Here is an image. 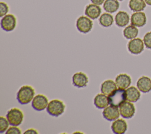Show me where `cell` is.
<instances>
[{
	"instance_id": "obj_1",
	"label": "cell",
	"mask_w": 151,
	"mask_h": 134,
	"mask_svg": "<svg viewBox=\"0 0 151 134\" xmlns=\"http://www.w3.org/2000/svg\"><path fill=\"white\" fill-rule=\"evenodd\" d=\"M35 90L32 87L28 85L22 86L17 92V99L21 104L30 103L34 97Z\"/></svg>"
},
{
	"instance_id": "obj_2",
	"label": "cell",
	"mask_w": 151,
	"mask_h": 134,
	"mask_svg": "<svg viewBox=\"0 0 151 134\" xmlns=\"http://www.w3.org/2000/svg\"><path fill=\"white\" fill-rule=\"evenodd\" d=\"M65 105L64 102L58 99L51 100L47 107L48 113L54 117H58L61 115L65 110Z\"/></svg>"
},
{
	"instance_id": "obj_3",
	"label": "cell",
	"mask_w": 151,
	"mask_h": 134,
	"mask_svg": "<svg viewBox=\"0 0 151 134\" xmlns=\"http://www.w3.org/2000/svg\"><path fill=\"white\" fill-rule=\"evenodd\" d=\"M6 117L9 125L18 126L23 122L24 114L19 109L13 107L7 112Z\"/></svg>"
},
{
	"instance_id": "obj_4",
	"label": "cell",
	"mask_w": 151,
	"mask_h": 134,
	"mask_svg": "<svg viewBox=\"0 0 151 134\" xmlns=\"http://www.w3.org/2000/svg\"><path fill=\"white\" fill-rule=\"evenodd\" d=\"M76 27L78 31L83 34L88 33L92 29L93 23L91 19L87 16H80L76 21Z\"/></svg>"
},
{
	"instance_id": "obj_5",
	"label": "cell",
	"mask_w": 151,
	"mask_h": 134,
	"mask_svg": "<svg viewBox=\"0 0 151 134\" xmlns=\"http://www.w3.org/2000/svg\"><path fill=\"white\" fill-rule=\"evenodd\" d=\"M120 114L123 118H132L135 113V106L132 102L125 100L119 106Z\"/></svg>"
},
{
	"instance_id": "obj_6",
	"label": "cell",
	"mask_w": 151,
	"mask_h": 134,
	"mask_svg": "<svg viewBox=\"0 0 151 134\" xmlns=\"http://www.w3.org/2000/svg\"><path fill=\"white\" fill-rule=\"evenodd\" d=\"M17 25V18L11 14H6L2 17L1 20V27L3 30L6 32L13 31Z\"/></svg>"
},
{
	"instance_id": "obj_7",
	"label": "cell",
	"mask_w": 151,
	"mask_h": 134,
	"mask_svg": "<svg viewBox=\"0 0 151 134\" xmlns=\"http://www.w3.org/2000/svg\"><path fill=\"white\" fill-rule=\"evenodd\" d=\"M109 104L119 107L124 101L126 100L124 89H117L111 95L108 96Z\"/></svg>"
},
{
	"instance_id": "obj_8",
	"label": "cell",
	"mask_w": 151,
	"mask_h": 134,
	"mask_svg": "<svg viewBox=\"0 0 151 134\" xmlns=\"http://www.w3.org/2000/svg\"><path fill=\"white\" fill-rule=\"evenodd\" d=\"M48 103V99L45 95L38 94L34 96L32 100L31 106L34 110L37 111H42L45 109H47Z\"/></svg>"
},
{
	"instance_id": "obj_9",
	"label": "cell",
	"mask_w": 151,
	"mask_h": 134,
	"mask_svg": "<svg viewBox=\"0 0 151 134\" xmlns=\"http://www.w3.org/2000/svg\"><path fill=\"white\" fill-rule=\"evenodd\" d=\"M127 48L130 53L133 54H139L144 50V43L139 38L132 39L127 44Z\"/></svg>"
},
{
	"instance_id": "obj_10",
	"label": "cell",
	"mask_w": 151,
	"mask_h": 134,
	"mask_svg": "<svg viewBox=\"0 0 151 134\" xmlns=\"http://www.w3.org/2000/svg\"><path fill=\"white\" fill-rule=\"evenodd\" d=\"M102 114L104 118L109 121H114L118 119L120 115L119 107L113 105H110L105 107Z\"/></svg>"
},
{
	"instance_id": "obj_11",
	"label": "cell",
	"mask_w": 151,
	"mask_h": 134,
	"mask_svg": "<svg viewBox=\"0 0 151 134\" xmlns=\"http://www.w3.org/2000/svg\"><path fill=\"white\" fill-rule=\"evenodd\" d=\"M101 13V9L100 5L90 4L86 6L84 14L85 15L91 19H96L98 18Z\"/></svg>"
},
{
	"instance_id": "obj_12",
	"label": "cell",
	"mask_w": 151,
	"mask_h": 134,
	"mask_svg": "<svg viewBox=\"0 0 151 134\" xmlns=\"http://www.w3.org/2000/svg\"><path fill=\"white\" fill-rule=\"evenodd\" d=\"M72 81L74 86L78 88H82L87 86L88 83V78L85 73L78 72L73 76Z\"/></svg>"
},
{
	"instance_id": "obj_13",
	"label": "cell",
	"mask_w": 151,
	"mask_h": 134,
	"mask_svg": "<svg viewBox=\"0 0 151 134\" xmlns=\"http://www.w3.org/2000/svg\"><path fill=\"white\" fill-rule=\"evenodd\" d=\"M115 83L119 89L125 90L130 86L132 83V79L128 74L126 73H121L116 76Z\"/></svg>"
},
{
	"instance_id": "obj_14",
	"label": "cell",
	"mask_w": 151,
	"mask_h": 134,
	"mask_svg": "<svg viewBox=\"0 0 151 134\" xmlns=\"http://www.w3.org/2000/svg\"><path fill=\"white\" fill-rule=\"evenodd\" d=\"M112 132L115 134H123L127 129V124L123 119H117L111 125Z\"/></svg>"
},
{
	"instance_id": "obj_15",
	"label": "cell",
	"mask_w": 151,
	"mask_h": 134,
	"mask_svg": "<svg viewBox=\"0 0 151 134\" xmlns=\"http://www.w3.org/2000/svg\"><path fill=\"white\" fill-rule=\"evenodd\" d=\"M131 24L137 27H142L146 23V17L143 12H135L130 18Z\"/></svg>"
},
{
	"instance_id": "obj_16",
	"label": "cell",
	"mask_w": 151,
	"mask_h": 134,
	"mask_svg": "<svg viewBox=\"0 0 151 134\" xmlns=\"http://www.w3.org/2000/svg\"><path fill=\"white\" fill-rule=\"evenodd\" d=\"M137 89L142 93H146L151 90V80L147 76L140 77L136 83Z\"/></svg>"
},
{
	"instance_id": "obj_17",
	"label": "cell",
	"mask_w": 151,
	"mask_h": 134,
	"mask_svg": "<svg viewBox=\"0 0 151 134\" xmlns=\"http://www.w3.org/2000/svg\"><path fill=\"white\" fill-rule=\"evenodd\" d=\"M117 87L115 81L112 80H107L101 83V92L109 96L117 89Z\"/></svg>"
},
{
	"instance_id": "obj_18",
	"label": "cell",
	"mask_w": 151,
	"mask_h": 134,
	"mask_svg": "<svg viewBox=\"0 0 151 134\" xmlns=\"http://www.w3.org/2000/svg\"><path fill=\"white\" fill-rule=\"evenodd\" d=\"M126 100L132 103L136 102L140 97V90L134 86H130L125 90Z\"/></svg>"
},
{
	"instance_id": "obj_19",
	"label": "cell",
	"mask_w": 151,
	"mask_h": 134,
	"mask_svg": "<svg viewBox=\"0 0 151 134\" xmlns=\"http://www.w3.org/2000/svg\"><path fill=\"white\" fill-rule=\"evenodd\" d=\"M114 20L117 26L119 27H124L129 24L130 17L126 12L120 11L116 15Z\"/></svg>"
},
{
	"instance_id": "obj_20",
	"label": "cell",
	"mask_w": 151,
	"mask_h": 134,
	"mask_svg": "<svg viewBox=\"0 0 151 134\" xmlns=\"http://www.w3.org/2000/svg\"><path fill=\"white\" fill-rule=\"evenodd\" d=\"M94 104L98 109H104L109 104L108 96L102 93L97 94L94 98Z\"/></svg>"
},
{
	"instance_id": "obj_21",
	"label": "cell",
	"mask_w": 151,
	"mask_h": 134,
	"mask_svg": "<svg viewBox=\"0 0 151 134\" xmlns=\"http://www.w3.org/2000/svg\"><path fill=\"white\" fill-rule=\"evenodd\" d=\"M119 2L117 0H105L103 3V9L109 13H114L119 8Z\"/></svg>"
},
{
	"instance_id": "obj_22",
	"label": "cell",
	"mask_w": 151,
	"mask_h": 134,
	"mask_svg": "<svg viewBox=\"0 0 151 134\" xmlns=\"http://www.w3.org/2000/svg\"><path fill=\"white\" fill-rule=\"evenodd\" d=\"M139 30L137 27L132 24L125 27L123 31L124 37L128 40H132L136 38L137 36Z\"/></svg>"
},
{
	"instance_id": "obj_23",
	"label": "cell",
	"mask_w": 151,
	"mask_h": 134,
	"mask_svg": "<svg viewBox=\"0 0 151 134\" xmlns=\"http://www.w3.org/2000/svg\"><path fill=\"white\" fill-rule=\"evenodd\" d=\"M99 24L103 27H109L112 25L114 22L113 17L110 13L105 12L102 14L99 19Z\"/></svg>"
},
{
	"instance_id": "obj_24",
	"label": "cell",
	"mask_w": 151,
	"mask_h": 134,
	"mask_svg": "<svg viewBox=\"0 0 151 134\" xmlns=\"http://www.w3.org/2000/svg\"><path fill=\"white\" fill-rule=\"evenodd\" d=\"M146 4L145 0H130L129 7L132 11L139 12L145 8Z\"/></svg>"
},
{
	"instance_id": "obj_25",
	"label": "cell",
	"mask_w": 151,
	"mask_h": 134,
	"mask_svg": "<svg viewBox=\"0 0 151 134\" xmlns=\"http://www.w3.org/2000/svg\"><path fill=\"white\" fill-rule=\"evenodd\" d=\"M9 123L6 117L4 116L0 117V133H4L8 129Z\"/></svg>"
},
{
	"instance_id": "obj_26",
	"label": "cell",
	"mask_w": 151,
	"mask_h": 134,
	"mask_svg": "<svg viewBox=\"0 0 151 134\" xmlns=\"http://www.w3.org/2000/svg\"><path fill=\"white\" fill-rule=\"evenodd\" d=\"M143 43L147 48L151 49V31L147 32L143 37Z\"/></svg>"
},
{
	"instance_id": "obj_27",
	"label": "cell",
	"mask_w": 151,
	"mask_h": 134,
	"mask_svg": "<svg viewBox=\"0 0 151 134\" xmlns=\"http://www.w3.org/2000/svg\"><path fill=\"white\" fill-rule=\"evenodd\" d=\"M9 11V6L7 5L6 3L4 2H0V17L2 18L5 15L7 14V13Z\"/></svg>"
},
{
	"instance_id": "obj_28",
	"label": "cell",
	"mask_w": 151,
	"mask_h": 134,
	"mask_svg": "<svg viewBox=\"0 0 151 134\" xmlns=\"http://www.w3.org/2000/svg\"><path fill=\"white\" fill-rule=\"evenodd\" d=\"M5 133L6 134H21V130L15 126H12L9 128Z\"/></svg>"
},
{
	"instance_id": "obj_29",
	"label": "cell",
	"mask_w": 151,
	"mask_h": 134,
	"mask_svg": "<svg viewBox=\"0 0 151 134\" xmlns=\"http://www.w3.org/2000/svg\"><path fill=\"white\" fill-rule=\"evenodd\" d=\"M38 132L37 130L34 129H29L27 130H25L24 132V133L25 134H28V133H31V134H33V133H35V134H37Z\"/></svg>"
},
{
	"instance_id": "obj_30",
	"label": "cell",
	"mask_w": 151,
	"mask_h": 134,
	"mask_svg": "<svg viewBox=\"0 0 151 134\" xmlns=\"http://www.w3.org/2000/svg\"><path fill=\"white\" fill-rule=\"evenodd\" d=\"M90 1L93 4H94L98 5H101L104 3L105 0H90Z\"/></svg>"
},
{
	"instance_id": "obj_31",
	"label": "cell",
	"mask_w": 151,
	"mask_h": 134,
	"mask_svg": "<svg viewBox=\"0 0 151 134\" xmlns=\"http://www.w3.org/2000/svg\"><path fill=\"white\" fill-rule=\"evenodd\" d=\"M146 4L151 6V0H145Z\"/></svg>"
},
{
	"instance_id": "obj_32",
	"label": "cell",
	"mask_w": 151,
	"mask_h": 134,
	"mask_svg": "<svg viewBox=\"0 0 151 134\" xmlns=\"http://www.w3.org/2000/svg\"><path fill=\"white\" fill-rule=\"evenodd\" d=\"M117 1H123V0H117Z\"/></svg>"
}]
</instances>
